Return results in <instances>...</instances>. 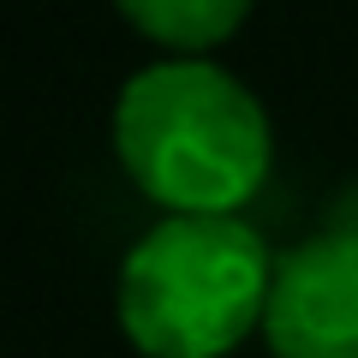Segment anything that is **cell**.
<instances>
[{"instance_id": "6da1fadb", "label": "cell", "mask_w": 358, "mask_h": 358, "mask_svg": "<svg viewBox=\"0 0 358 358\" xmlns=\"http://www.w3.org/2000/svg\"><path fill=\"white\" fill-rule=\"evenodd\" d=\"M114 155L167 215H233L268 179V114L209 60H155L114 102Z\"/></svg>"}, {"instance_id": "7a4b0ae2", "label": "cell", "mask_w": 358, "mask_h": 358, "mask_svg": "<svg viewBox=\"0 0 358 358\" xmlns=\"http://www.w3.org/2000/svg\"><path fill=\"white\" fill-rule=\"evenodd\" d=\"M275 257L239 215H167L120 268V329L143 358H221L263 322Z\"/></svg>"}, {"instance_id": "3957f363", "label": "cell", "mask_w": 358, "mask_h": 358, "mask_svg": "<svg viewBox=\"0 0 358 358\" xmlns=\"http://www.w3.org/2000/svg\"><path fill=\"white\" fill-rule=\"evenodd\" d=\"M263 334L275 358H358V227H322L275 257Z\"/></svg>"}, {"instance_id": "277c9868", "label": "cell", "mask_w": 358, "mask_h": 358, "mask_svg": "<svg viewBox=\"0 0 358 358\" xmlns=\"http://www.w3.org/2000/svg\"><path fill=\"white\" fill-rule=\"evenodd\" d=\"M120 18L143 30L155 48H179V60H203V48L227 42L245 24V0H126Z\"/></svg>"}]
</instances>
